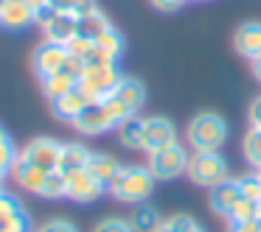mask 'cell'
Here are the masks:
<instances>
[{
	"mask_svg": "<svg viewBox=\"0 0 261 232\" xmlns=\"http://www.w3.org/2000/svg\"><path fill=\"white\" fill-rule=\"evenodd\" d=\"M154 176L146 165H121L118 174L110 179L107 193L121 204H143L154 190Z\"/></svg>",
	"mask_w": 261,
	"mask_h": 232,
	"instance_id": "1",
	"label": "cell"
},
{
	"mask_svg": "<svg viewBox=\"0 0 261 232\" xmlns=\"http://www.w3.org/2000/svg\"><path fill=\"white\" fill-rule=\"evenodd\" d=\"M227 120L219 112H199L186 126V143L191 151H219L227 140Z\"/></svg>",
	"mask_w": 261,
	"mask_h": 232,
	"instance_id": "2",
	"label": "cell"
},
{
	"mask_svg": "<svg viewBox=\"0 0 261 232\" xmlns=\"http://www.w3.org/2000/svg\"><path fill=\"white\" fill-rule=\"evenodd\" d=\"M188 159H191L188 146H182L177 140L171 146L158 148V151H149L146 168L152 171V176L158 182H171V179H180V176L188 174Z\"/></svg>",
	"mask_w": 261,
	"mask_h": 232,
	"instance_id": "3",
	"label": "cell"
},
{
	"mask_svg": "<svg viewBox=\"0 0 261 232\" xmlns=\"http://www.w3.org/2000/svg\"><path fill=\"white\" fill-rule=\"evenodd\" d=\"M188 179L199 187H216L225 179H230V165L219 151H191L188 159Z\"/></svg>",
	"mask_w": 261,
	"mask_h": 232,
	"instance_id": "4",
	"label": "cell"
},
{
	"mask_svg": "<svg viewBox=\"0 0 261 232\" xmlns=\"http://www.w3.org/2000/svg\"><path fill=\"white\" fill-rule=\"evenodd\" d=\"M121 79H124V73L118 70V64H85L76 87L90 101H104V98H110L115 92Z\"/></svg>",
	"mask_w": 261,
	"mask_h": 232,
	"instance_id": "5",
	"label": "cell"
},
{
	"mask_svg": "<svg viewBox=\"0 0 261 232\" xmlns=\"http://www.w3.org/2000/svg\"><path fill=\"white\" fill-rule=\"evenodd\" d=\"M31 68H34L37 79H45V76L62 73V70H73V73H82L85 64L79 59L70 56L68 45H57V42H42L40 48L31 56Z\"/></svg>",
	"mask_w": 261,
	"mask_h": 232,
	"instance_id": "6",
	"label": "cell"
},
{
	"mask_svg": "<svg viewBox=\"0 0 261 232\" xmlns=\"http://www.w3.org/2000/svg\"><path fill=\"white\" fill-rule=\"evenodd\" d=\"M37 25H40L45 42H57V45H68L76 37V25H79V17L73 12H59L51 3L42 6L37 12Z\"/></svg>",
	"mask_w": 261,
	"mask_h": 232,
	"instance_id": "7",
	"label": "cell"
},
{
	"mask_svg": "<svg viewBox=\"0 0 261 232\" xmlns=\"http://www.w3.org/2000/svg\"><path fill=\"white\" fill-rule=\"evenodd\" d=\"M62 146L65 143L54 140V137H34L20 148V157L25 162L37 165L42 171H59V159H62Z\"/></svg>",
	"mask_w": 261,
	"mask_h": 232,
	"instance_id": "8",
	"label": "cell"
},
{
	"mask_svg": "<svg viewBox=\"0 0 261 232\" xmlns=\"http://www.w3.org/2000/svg\"><path fill=\"white\" fill-rule=\"evenodd\" d=\"M70 126H73L79 135L98 137V135H104V131H115L118 120L113 118V112L107 109V104H104V101H93V104H87V109Z\"/></svg>",
	"mask_w": 261,
	"mask_h": 232,
	"instance_id": "9",
	"label": "cell"
},
{
	"mask_svg": "<svg viewBox=\"0 0 261 232\" xmlns=\"http://www.w3.org/2000/svg\"><path fill=\"white\" fill-rule=\"evenodd\" d=\"M96 48H93L90 59L85 64H118L121 56L126 51V42H124V34H121L115 25H110L104 34H98L96 40Z\"/></svg>",
	"mask_w": 261,
	"mask_h": 232,
	"instance_id": "10",
	"label": "cell"
},
{
	"mask_svg": "<svg viewBox=\"0 0 261 232\" xmlns=\"http://www.w3.org/2000/svg\"><path fill=\"white\" fill-rule=\"evenodd\" d=\"M65 176H68V193H65V198H70L76 204H93L107 190V185L93 179L87 171H73V174H65Z\"/></svg>",
	"mask_w": 261,
	"mask_h": 232,
	"instance_id": "11",
	"label": "cell"
},
{
	"mask_svg": "<svg viewBox=\"0 0 261 232\" xmlns=\"http://www.w3.org/2000/svg\"><path fill=\"white\" fill-rule=\"evenodd\" d=\"M171 143H177V126L169 118H163V115L143 118V151H158Z\"/></svg>",
	"mask_w": 261,
	"mask_h": 232,
	"instance_id": "12",
	"label": "cell"
},
{
	"mask_svg": "<svg viewBox=\"0 0 261 232\" xmlns=\"http://www.w3.org/2000/svg\"><path fill=\"white\" fill-rule=\"evenodd\" d=\"M37 25V9L29 0H3L0 3V28L23 31Z\"/></svg>",
	"mask_w": 261,
	"mask_h": 232,
	"instance_id": "13",
	"label": "cell"
},
{
	"mask_svg": "<svg viewBox=\"0 0 261 232\" xmlns=\"http://www.w3.org/2000/svg\"><path fill=\"white\" fill-rule=\"evenodd\" d=\"M242 198V190H239V179H225L222 185L211 187V196H208V207L214 215L230 221V213H233V204Z\"/></svg>",
	"mask_w": 261,
	"mask_h": 232,
	"instance_id": "14",
	"label": "cell"
},
{
	"mask_svg": "<svg viewBox=\"0 0 261 232\" xmlns=\"http://www.w3.org/2000/svg\"><path fill=\"white\" fill-rule=\"evenodd\" d=\"M87 104H93V101L79 90V87H73L70 92H65L57 101H51V115L57 120H62V123H73V120L87 109Z\"/></svg>",
	"mask_w": 261,
	"mask_h": 232,
	"instance_id": "15",
	"label": "cell"
},
{
	"mask_svg": "<svg viewBox=\"0 0 261 232\" xmlns=\"http://www.w3.org/2000/svg\"><path fill=\"white\" fill-rule=\"evenodd\" d=\"M48 174H51V171H42V168H37V165L25 162V159L17 154V159H14L12 174H9V176H12V179L17 182V187H23L25 193H37V196H40L42 185H45V179H48Z\"/></svg>",
	"mask_w": 261,
	"mask_h": 232,
	"instance_id": "16",
	"label": "cell"
},
{
	"mask_svg": "<svg viewBox=\"0 0 261 232\" xmlns=\"http://www.w3.org/2000/svg\"><path fill=\"white\" fill-rule=\"evenodd\" d=\"M113 95L118 98L132 115H141L143 107H146V87H143V81L135 79V76H124V79L118 81Z\"/></svg>",
	"mask_w": 261,
	"mask_h": 232,
	"instance_id": "17",
	"label": "cell"
},
{
	"mask_svg": "<svg viewBox=\"0 0 261 232\" xmlns=\"http://www.w3.org/2000/svg\"><path fill=\"white\" fill-rule=\"evenodd\" d=\"M233 51L239 56L250 59L261 56V23H242L233 34Z\"/></svg>",
	"mask_w": 261,
	"mask_h": 232,
	"instance_id": "18",
	"label": "cell"
},
{
	"mask_svg": "<svg viewBox=\"0 0 261 232\" xmlns=\"http://www.w3.org/2000/svg\"><path fill=\"white\" fill-rule=\"evenodd\" d=\"M79 17V25H76V34L79 37H85V40H96L98 34H104V31L110 28V20H107V14L98 9V3L96 6H90L87 12H82V14H76Z\"/></svg>",
	"mask_w": 261,
	"mask_h": 232,
	"instance_id": "19",
	"label": "cell"
},
{
	"mask_svg": "<svg viewBox=\"0 0 261 232\" xmlns=\"http://www.w3.org/2000/svg\"><path fill=\"white\" fill-rule=\"evenodd\" d=\"M115 137L126 151H143V118L141 115H132V118L121 120L115 126Z\"/></svg>",
	"mask_w": 261,
	"mask_h": 232,
	"instance_id": "20",
	"label": "cell"
},
{
	"mask_svg": "<svg viewBox=\"0 0 261 232\" xmlns=\"http://www.w3.org/2000/svg\"><path fill=\"white\" fill-rule=\"evenodd\" d=\"M118 168H121V162L107 151H90V159H87V165H85L87 174H90L93 179L104 182V185H110V179L118 174Z\"/></svg>",
	"mask_w": 261,
	"mask_h": 232,
	"instance_id": "21",
	"label": "cell"
},
{
	"mask_svg": "<svg viewBox=\"0 0 261 232\" xmlns=\"http://www.w3.org/2000/svg\"><path fill=\"white\" fill-rule=\"evenodd\" d=\"M76 84H79V73H73V70H62V73H54V76L40 79L42 95H45L48 101H57L59 95H65V92L73 90Z\"/></svg>",
	"mask_w": 261,
	"mask_h": 232,
	"instance_id": "22",
	"label": "cell"
},
{
	"mask_svg": "<svg viewBox=\"0 0 261 232\" xmlns=\"http://www.w3.org/2000/svg\"><path fill=\"white\" fill-rule=\"evenodd\" d=\"M87 159H90V148L85 143L73 140L62 146V159H59V171L62 174H73V171H85Z\"/></svg>",
	"mask_w": 261,
	"mask_h": 232,
	"instance_id": "23",
	"label": "cell"
},
{
	"mask_svg": "<svg viewBox=\"0 0 261 232\" xmlns=\"http://www.w3.org/2000/svg\"><path fill=\"white\" fill-rule=\"evenodd\" d=\"M160 213L152 207V204H135V210H132V215H129V224H132V229L135 232H152L154 226L160 224Z\"/></svg>",
	"mask_w": 261,
	"mask_h": 232,
	"instance_id": "24",
	"label": "cell"
},
{
	"mask_svg": "<svg viewBox=\"0 0 261 232\" xmlns=\"http://www.w3.org/2000/svg\"><path fill=\"white\" fill-rule=\"evenodd\" d=\"M242 151H244V159L258 171L261 168V129H253V126H250V131L242 140Z\"/></svg>",
	"mask_w": 261,
	"mask_h": 232,
	"instance_id": "25",
	"label": "cell"
},
{
	"mask_svg": "<svg viewBox=\"0 0 261 232\" xmlns=\"http://www.w3.org/2000/svg\"><path fill=\"white\" fill-rule=\"evenodd\" d=\"M65 193H68V176H65L62 171H51L45 185H42V190H40V196L57 202V198H65Z\"/></svg>",
	"mask_w": 261,
	"mask_h": 232,
	"instance_id": "26",
	"label": "cell"
},
{
	"mask_svg": "<svg viewBox=\"0 0 261 232\" xmlns=\"http://www.w3.org/2000/svg\"><path fill=\"white\" fill-rule=\"evenodd\" d=\"M90 232H135V229H132L129 218H124V215H104L93 224Z\"/></svg>",
	"mask_w": 261,
	"mask_h": 232,
	"instance_id": "27",
	"label": "cell"
},
{
	"mask_svg": "<svg viewBox=\"0 0 261 232\" xmlns=\"http://www.w3.org/2000/svg\"><path fill=\"white\" fill-rule=\"evenodd\" d=\"M166 224H169L174 232H208L197 218H194V215H188V213H174V215H169V218H166Z\"/></svg>",
	"mask_w": 261,
	"mask_h": 232,
	"instance_id": "28",
	"label": "cell"
},
{
	"mask_svg": "<svg viewBox=\"0 0 261 232\" xmlns=\"http://www.w3.org/2000/svg\"><path fill=\"white\" fill-rule=\"evenodd\" d=\"M236 179H239V190H242L244 198L261 202V176H258V171H255V174H247V176H236Z\"/></svg>",
	"mask_w": 261,
	"mask_h": 232,
	"instance_id": "29",
	"label": "cell"
},
{
	"mask_svg": "<svg viewBox=\"0 0 261 232\" xmlns=\"http://www.w3.org/2000/svg\"><path fill=\"white\" fill-rule=\"evenodd\" d=\"M255 204L258 202H250V198H239L236 204H233V213H230V221H253L255 218ZM258 221V218H255Z\"/></svg>",
	"mask_w": 261,
	"mask_h": 232,
	"instance_id": "30",
	"label": "cell"
},
{
	"mask_svg": "<svg viewBox=\"0 0 261 232\" xmlns=\"http://www.w3.org/2000/svg\"><path fill=\"white\" fill-rule=\"evenodd\" d=\"M48 3L59 12H73V14H82L90 6H96V0H48Z\"/></svg>",
	"mask_w": 261,
	"mask_h": 232,
	"instance_id": "31",
	"label": "cell"
},
{
	"mask_svg": "<svg viewBox=\"0 0 261 232\" xmlns=\"http://www.w3.org/2000/svg\"><path fill=\"white\" fill-rule=\"evenodd\" d=\"M34 232H79V226L70 218H48L45 224H40Z\"/></svg>",
	"mask_w": 261,
	"mask_h": 232,
	"instance_id": "32",
	"label": "cell"
},
{
	"mask_svg": "<svg viewBox=\"0 0 261 232\" xmlns=\"http://www.w3.org/2000/svg\"><path fill=\"white\" fill-rule=\"evenodd\" d=\"M158 12H163V14H171V12H177V9H182L188 3V0H149Z\"/></svg>",
	"mask_w": 261,
	"mask_h": 232,
	"instance_id": "33",
	"label": "cell"
},
{
	"mask_svg": "<svg viewBox=\"0 0 261 232\" xmlns=\"http://www.w3.org/2000/svg\"><path fill=\"white\" fill-rule=\"evenodd\" d=\"M227 232H261L258 221H227Z\"/></svg>",
	"mask_w": 261,
	"mask_h": 232,
	"instance_id": "34",
	"label": "cell"
},
{
	"mask_svg": "<svg viewBox=\"0 0 261 232\" xmlns=\"http://www.w3.org/2000/svg\"><path fill=\"white\" fill-rule=\"evenodd\" d=\"M247 118H250V126H253V129H261V95H258V98H253Z\"/></svg>",
	"mask_w": 261,
	"mask_h": 232,
	"instance_id": "35",
	"label": "cell"
},
{
	"mask_svg": "<svg viewBox=\"0 0 261 232\" xmlns=\"http://www.w3.org/2000/svg\"><path fill=\"white\" fill-rule=\"evenodd\" d=\"M250 64H253V76H255V79L261 81V56H255V59H253V62H250Z\"/></svg>",
	"mask_w": 261,
	"mask_h": 232,
	"instance_id": "36",
	"label": "cell"
},
{
	"mask_svg": "<svg viewBox=\"0 0 261 232\" xmlns=\"http://www.w3.org/2000/svg\"><path fill=\"white\" fill-rule=\"evenodd\" d=\"M152 232H174V229H171V226H169V224H166V218H163V221H160V224H158V226H154V229H152Z\"/></svg>",
	"mask_w": 261,
	"mask_h": 232,
	"instance_id": "37",
	"label": "cell"
},
{
	"mask_svg": "<svg viewBox=\"0 0 261 232\" xmlns=\"http://www.w3.org/2000/svg\"><path fill=\"white\" fill-rule=\"evenodd\" d=\"M12 140V137H9V131H6V126L0 123V146H3V143H9Z\"/></svg>",
	"mask_w": 261,
	"mask_h": 232,
	"instance_id": "38",
	"label": "cell"
},
{
	"mask_svg": "<svg viewBox=\"0 0 261 232\" xmlns=\"http://www.w3.org/2000/svg\"><path fill=\"white\" fill-rule=\"evenodd\" d=\"M255 218H258V221H261V202H258V204H255Z\"/></svg>",
	"mask_w": 261,
	"mask_h": 232,
	"instance_id": "39",
	"label": "cell"
},
{
	"mask_svg": "<svg viewBox=\"0 0 261 232\" xmlns=\"http://www.w3.org/2000/svg\"><path fill=\"white\" fill-rule=\"evenodd\" d=\"M258 229H261V221H258Z\"/></svg>",
	"mask_w": 261,
	"mask_h": 232,
	"instance_id": "40",
	"label": "cell"
},
{
	"mask_svg": "<svg viewBox=\"0 0 261 232\" xmlns=\"http://www.w3.org/2000/svg\"><path fill=\"white\" fill-rule=\"evenodd\" d=\"M258 176H261V168H258Z\"/></svg>",
	"mask_w": 261,
	"mask_h": 232,
	"instance_id": "41",
	"label": "cell"
},
{
	"mask_svg": "<svg viewBox=\"0 0 261 232\" xmlns=\"http://www.w3.org/2000/svg\"><path fill=\"white\" fill-rule=\"evenodd\" d=\"M0 3H3V0H0Z\"/></svg>",
	"mask_w": 261,
	"mask_h": 232,
	"instance_id": "42",
	"label": "cell"
}]
</instances>
